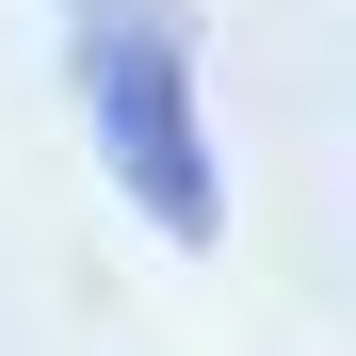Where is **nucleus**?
I'll list each match as a JSON object with an SVG mask.
<instances>
[{
    "mask_svg": "<svg viewBox=\"0 0 356 356\" xmlns=\"http://www.w3.org/2000/svg\"><path fill=\"white\" fill-rule=\"evenodd\" d=\"M65 65H81V130L113 162L178 259L227 243V178H211V113H195V17L178 0H65Z\"/></svg>",
    "mask_w": 356,
    "mask_h": 356,
    "instance_id": "nucleus-1",
    "label": "nucleus"
}]
</instances>
